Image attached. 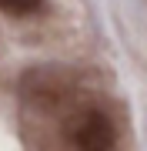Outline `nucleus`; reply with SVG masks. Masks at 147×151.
Here are the masks:
<instances>
[{"instance_id": "nucleus-1", "label": "nucleus", "mask_w": 147, "mask_h": 151, "mask_svg": "<svg viewBox=\"0 0 147 151\" xmlns=\"http://www.w3.org/2000/svg\"><path fill=\"white\" fill-rule=\"evenodd\" d=\"M74 151H110L114 148V124L104 111H84L70 124Z\"/></svg>"}, {"instance_id": "nucleus-2", "label": "nucleus", "mask_w": 147, "mask_h": 151, "mask_svg": "<svg viewBox=\"0 0 147 151\" xmlns=\"http://www.w3.org/2000/svg\"><path fill=\"white\" fill-rule=\"evenodd\" d=\"M44 7V0H0V14L7 17H30Z\"/></svg>"}]
</instances>
